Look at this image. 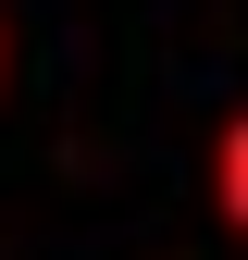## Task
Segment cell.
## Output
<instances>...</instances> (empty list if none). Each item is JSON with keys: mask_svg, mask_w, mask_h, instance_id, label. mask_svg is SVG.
Segmentation results:
<instances>
[{"mask_svg": "<svg viewBox=\"0 0 248 260\" xmlns=\"http://www.w3.org/2000/svg\"><path fill=\"white\" fill-rule=\"evenodd\" d=\"M211 211H224V236H248V100L211 124Z\"/></svg>", "mask_w": 248, "mask_h": 260, "instance_id": "6da1fadb", "label": "cell"}, {"mask_svg": "<svg viewBox=\"0 0 248 260\" xmlns=\"http://www.w3.org/2000/svg\"><path fill=\"white\" fill-rule=\"evenodd\" d=\"M0 87H13V25H0Z\"/></svg>", "mask_w": 248, "mask_h": 260, "instance_id": "7a4b0ae2", "label": "cell"}]
</instances>
